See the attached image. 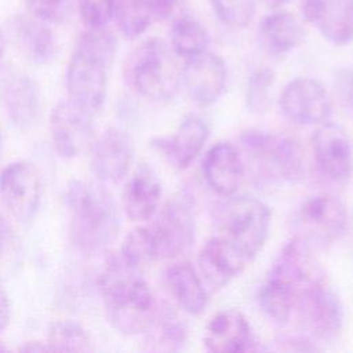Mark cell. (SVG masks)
I'll list each match as a JSON object with an SVG mask.
<instances>
[{
    "instance_id": "cell-1",
    "label": "cell",
    "mask_w": 353,
    "mask_h": 353,
    "mask_svg": "<svg viewBox=\"0 0 353 353\" xmlns=\"http://www.w3.org/2000/svg\"><path fill=\"white\" fill-rule=\"evenodd\" d=\"M99 290L110 324L127 335L145 334L154 321L159 303L141 270L113 258L99 279Z\"/></svg>"
},
{
    "instance_id": "cell-2",
    "label": "cell",
    "mask_w": 353,
    "mask_h": 353,
    "mask_svg": "<svg viewBox=\"0 0 353 353\" xmlns=\"http://www.w3.org/2000/svg\"><path fill=\"white\" fill-rule=\"evenodd\" d=\"M65 201L70 211L69 239L83 252L95 254L110 245L120 230L117 203L99 183L73 181Z\"/></svg>"
},
{
    "instance_id": "cell-3",
    "label": "cell",
    "mask_w": 353,
    "mask_h": 353,
    "mask_svg": "<svg viewBox=\"0 0 353 353\" xmlns=\"http://www.w3.org/2000/svg\"><path fill=\"white\" fill-rule=\"evenodd\" d=\"M116 48V37L106 28L87 29L80 36L66 70V87L72 101L91 112L102 106Z\"/></svg>"
},
{
    "instance_id": "cell-4",
    "label": "cell",
    "mask_w": 353,
    "mask_h": 353,
    "mask_svg": "<svg viewBox=\"0 0 353 353\" xmlns=\"http://www.w3.org/2000/svg\"><path fill=\"white\" fill-rule=\"evenodd\" d=\"M239 139L241 156L248 160L258 181L298 183L305 178V156L295 138L250 128Z\"/></svg>"
},
{
    "instance_id": "cell-5",
    "label": "cell",
    "mask_w": 353,
    "mask_h": 353,
    "mask_svg": "<svg viewBox=\"0 0 353 353\" xmlns=\"http://www.w3.org/2000/svg\"><path fill=\"white\" fill-rule=\"evenodd\" d=\"M218 236L229 241L247 259H254L263 248L270 229V210L252 196H226L216 204Z\"/></svg>"
},
{
    "instance_id": "cell-6",
    "label": "cell",
    "mask_w": 353,
    "mask_h": 353,
    "mask_svg": "<svg viewBox=\"0 0 353 353\" xmlns=\"http://www.w3.org/2000/svg\"><path fill=\"white\" fill-rule=\"evenodd\" d=\"M125 77L130 85L142 97L167 102L172 99L182 83L174 51L161 40L149 39L138 46L125 63Z\"/></svg>"
},
{
    "instance_id": "cell-7",
    "label": "cell",
    "mask_w": 353,
    "mask_h": 353,
    "mask_svg": "<svg viewBox=\"0 0 353 353\" xmlns=\"http://www.w3.org/2000/svg\"><path fill=\"white\" fill-rule=\"evenodd\" d=\"M295 237L317 247L339 240L347 229V210L343 201L331 193L307 196L292 216Z\"/></svg>"
},
{
    "instance_id": "cell-8",
    "label": "cell",
    "mask_w": 353,
    "mask_h": 353,
    "mask_svg": "<svg viewBox=\"0 0 353 353\" xmlns=\"http://www.w3.org/2000/svg\"><path fill=\"white\" fill-rule=\"evenodd\" d=\"M302 330L316 341L331 342L343 328V306L325 280L303 288L295 302Z\"/></svg>"
},
{
    "instance_id": "cell-9",
    "label": "cell",
    "mask_w": 353,
    "mask_h": 353,
    "mask_svg": "<svg viewBox=\"0 0 353 353\" xmlns=\"http://www.w3.org/2000/svg\"><path fill=\"white\" fill-rule=\"evenodd\" d=\"M159 256L176 258L188 254L196 240V218L192 194L185 189L175 193L160 210L152 228Z\"/></svg>"
},
{
    "instance_id": "cell-10",
    "label": "cell",
    "mask_w": 353,
    "mask_h": 353,
    "mask_svg": "<svg viewBox=\"0 0 353 353\" xmlns=\"http://www.w3.org/2000/svg\"><path fill=\"white\" fill-rule=\"evenodd\" d=\"M279 105L284 117L298 125H320L332 110L327 90L312 77L291 80L281 91Z\"/></svg>"
},
{
    "instance_id": "cell-11",
    "label": "cell",
    "mask_w": 353,
    "mask_h": 353,
    "mask_svg": "<svg viewBox=\"0 0 353 353\" xmlns=\"http://www.w3.org/2000/svg\"><path fill=\"white\" fill-rule=\"evenodd\" d=\"M91 110L70 98L61 101L50 114V131L55 150L66 159L83 153L94 139Z\"/></svg>"
},
{
    "instance_id": "cell-12",
    "label": "cell",
    "mask_w": 353,
    "mask_h": 353,
    "mask_svg": "<svg viewBox=\"0 0 353 353\" xmlns=\"http://www.w3.org/2000/svg\"><path fill=\"white\" fill-rule=\"evenodd\" d=\"M41 193V176L33 164L15 161L0 172V199L17 219L26 222L34 216Z\"/></svg>"
},
{
    "instance_id": "cell-13",
    "label": "cell",
    "mask_w": 353,
    "mask_h": 353,
    "mask_svg": "<svg viewBox=\"0 0 353 353\" xmlns=\"http://www.w3.org/2000/svg\"><path fill=\"white\" fill-rule=\"evenodd\" d=\"M314 161L324 176L345 183L353 174V143L338 124L323 123L312 135Z\"/></svg>"
},
{
    "instance_id": "cell-14",
    "label": "cell",
    "mask_w": 353,
    "mask_h": 353,
    "mask_svg": "<svg viewBox=\"0 0 353 353\" xmlns=\"http://www.w3.org/2000/svg\"><path fill=\"white\" fill-rule=\"evenodd\" d=\"M228 69L223 59L208 50L186 59L182 68V84L188 95L199 105L215 103L225 92Z\"/></svg>"
},
{
    "instance_id": "cell-15",
    "label": "cell",
    "mask_w": 353,
    "mask_h": 353,
    "mask_svg": "<svg viewBox=\"0 0 353 353\" xmlns=\"http://www.w3.org/2000/svg\"><path fill=\"white\" fill-rule=\"evenodd\" d=\"M132 160L134 142L124 130L110 127L92 145L91 170L102 182H120L128 174Z\"/></svg>"
},
{
    "instance_id": "cell-16",
    "label": "cell",
    "mask_w": 353,
    "mask_h": 353,
    "mask_svg": "<svg viewBox=\"0 0 353 353\" xmlns=\"http://www.w3.org/2000/svg\"><path fill=\"white\" fill-rule=\"evenodd\" d=\"M204 345L214 353H244L258 349L247 317L237 309L218 312L207 324Z\"/></svg>"
},
{
    "instance_id": "cell-17",
    "label": "cell",
    "mask_w": 353,
    "mask_h": 353,
    "mask_svg": "<svg viewBox=\"0 0 353 353\" xmlns=\"http://www.w3.org/2000/svg\"><path fill=\"white\" fill-rule=\"evenodd\" d=\"M269 274L287 281L298 294L303 288L325 280V273L313 254V247L298 237L283 247Z\"/></svg>"
},
{
    "instance_id": "cell-18",
    "label": "cell",
    "mask_w": 353,
    "mask_h": 353,
    "mask_svg": "<svg viewBox=\"0 0 353 353\" xmlns=\"http://www.w3.org/2000/svg\"><path fill=\"white\" fill-rule=\"evenodd\" d=\"M303 18L335 44L353 41V0H301Z\"/></svg>"
},
{
    "instance_id": "cell-19",
    "label": "cell",
    "mask_w": 353,
    "mask_h": 353,
    "mask_svg": "<svg viewBox=\"0 0 353 353\" xmlns=\"http://www.w3.org/2000/svg\"><path fill=\"white\" fill-rule=\"evenodd\" d=\"M208 137L210 128L207 123L201 117L190 114L181 121L172 135L154 138L152 146L160 152L171 165L183 170L201 153Z\"/></svg>"
},
{
    "instance_id": "cell-20",
    "label": "cell",
    "mask_w": 353,
    "mask_h": 353,
    "mask_svg": "<svg viewBox=\"0 0 353 353\" xmlns=\"http://www.w3.org/2000/svg\"><path fill=\"white\" fill-rule=\"evenodd\" d=\"M201 171L207 185L215 193L222 197L232 196L237 192L244 178V159L233 143L221 141L207 150L203 157Z\"/></svg>"
},
{
    "instance_id": "cell-21",
    "label": "cell",
    "mask_w": 353,
    "mask_h": 353,
    "mask_svg": "<svg viewBox=\"0 0 353 353\" xmlns=\"http://www.w3.org/2000/svg\"><path fill=\"white\" fill-rule=\"evenodd\" d=\"M247 259L229 241L214 236L200 250L197 263L203 280L212 288H222L237 277Z\"/></svg>"
},
{
    "instance_id": "cell-22",
    "label": "cell",
    "mask_w": 353,
    "mask_h": 353,
    "mask_svg": "<svg viewBox=\"0 0 353 353\" xmlns=\"http://www.w3.org/2000/svg\"><path fill=\"white\" fill-rule=\"evenodd\" d=\"M161 199V183L156 172L146 164H141L128 178L124 193L123 207L131 221L141 222L152 218Z\"/></svg>"
},
{
    "instance_id": "cell-23",
    "label": "cell",
    "mask_w": 353,
    "mask_h": 353,
    "mask_svg": "<svg viewBox=\"0 0 353 353\" xmlns=\"http://www.w3.org/2000/svg\"><path fill=\"white\" fill-rule=\"evenodd\" d=\"M10 32L21 52L30 62L46 65L55 57V37L44 21L30 14L15 15L10 21Z\"/></svg>"
},
{
    "instance_id": "cell-24",
    "label": "cell",
    "mask_w": 353,
    "mask_h": 353,
    "mask_svg": "<svg viewBox=\"0 0 353 353\" xmlns=\"http://www.w3.org/2000/svg\"><path fill=\"white\" fill-rule=\"evenodd\" d=\"M1 102L10 120L19 128H29L40 112V91L26 74L7 77L1 87Z\"/></svg>"
},
{
    "instance_id": "cell-25",
    "label": "cell",
    "mask_w": 353,
    "mask_h": 353,
    "mask_svg": "<svg viewBox=\"0 0 353 353\" xmlns=\"http://www.w3.org/2000/svg\"><path fill=\"white\" fill-rule=\"evenodd\" d=\"M165 285L178 306L192 314H201L208 305V294L203 279L189 262H176L164 272Z\"/></svg>"
},
{
    "instance_id": "cell-26",
    "label": "cell",
    "mask_w": 353,
    "mask_h": 353,
    "mask_svg": "<svg viewBox=\"0 0 353 353\" xmlns=\"http://www.w3.org/2000/svg\"><path fill=\"white\" fill-rule=\"evenodd\" d=\"M178 0H117L114 18L123 36L139 37L156 19L168 18Z\"/></svg>"
},
{
    "instance_id": "cell-27",
    "label": "cell",
    "mask_w": 353,
    "mask_h": 353,
    "mask_svg": "<svg viewBox=\"0 0 353 353\" xmlns=\"http://www.w3.org/2000/svg\"><path fill=\"white\" fill-rule=\"evenodd\" d=\"M258 36L269 54L285 55L303 43L305 29L292 14L273 11L261 19Z\"/></svg>"
},
{
    "instance_id": "cell-28",
    "label": "cell",
    "mask_w": 353,
    "mask_h": 353,
    "mask_svg": "<svg viewBox=\"0 0 353 353\" xmlns=\"http://www.w3.org/2000/svg\"><path fill=\"white\" fill-rule=\"evenodd\" d=\"M145 334L149 350L178 352L186 343L188 324L174 306L161 303L153 324Z\"/></svg>"
},
{
    "instance_id": "cell-29",
    "label": "cell",
    "mask_w": 353,
    "mask_h": 353,
    "mask_svg": "<svg viewBox=\"0 0 353 353\" xmlns=\"http://www.w3.org/2000/svg\"><path fill=\"white\" fill-rule=\"evenodd\" d=\"M298 292L287 281L268 274L259 290V305L263 313L277 324H285L295 309Z\"/></svg>"
},
{
    "instance_id": "cell-30",
    "label": "cell",
    "mask_w": 353,
    "mask_h": 353,
    "mask_svg": "<svg viewBox=\"0 0 353 353\" xmlns=\"http://www.w3.org/2000/svg\"><path fill=\"white\" fill-rule=\"evenodd\" d=\"M171 48L185 59L208 50L210 33L193 17L182 15L171 26Z\"/></svg>"
},
{
    "instance_id": "cell-31",
    "label": "cell",
    "mask_w": 353,
    "mask_h": 353,
    "mask_svg": "<svg viewBox=\"0 0 353 353\" xmlns=\"http://www.w3.org/2000/svg\"><path fill=\"white\" fill-rule=\"evenodd\" d=\"M120 258L131 268L142 272L145 266L159 258L157 241L152 228L138 226L132 229L121 244Z\"/></svg>"
},
{
    "instance_id": "cell-32",
    "label": "cell",
    "mask_w": 353,
    "mask_h": 353,
    "mask_svg": "<svg viewBox=\"0 0 353 353\" xmlns=\"http://www.w3.org/2000/svg\"><path fill=\"white\" fill-rule=\"evenodd\" d=\"M47 345L50 350L57 352H87L91 349V339L81 324L61 320L50 327Z\"/></svg>"
},
{
    "instance_id": "cell-33",
    "label": "cell",
    "mask_w": 353,
    "mask_h": 353,
    "mask_svg": "<svg viewBox=\"0 0 353 353\" xmlns=\"http://www.w3.org/2000/svg\"><path fill=\"white\" fill-rule=\"evenodd\" d=\"M276 74L270 68L256 69L247 81L245 106L248 112L259 114L268 110L270 105V91L273 88Z\"/></svg>"
},
{
    "instance_id": "cell-34",
    "label": "cell",
    "mask_w": 353,
    "mask_h": 353,
    "mask_svg": "<svg viewBox=\"0 0 353 353\" xmlns=\"http://www.w3.org/2000/svg\"><path fill=\"white\" fill-rule=\"evenodd\" d=\"M216 18L226 26L241 29L255 17V0H208Z\"/></svg>"
},
{
    "instance_id": "cell-35",
    "label": "cell",
    "mask_w": 353,
    "mask_h": 353,
    "mask_svg": "<svg viewBox=\"0 0 353 353\" xmlns=\"http://www.w3.org/2000/svg\"><path fill=\"white\" fill-rule=\"evenodd\" d=\"M117 0H79L81 21L87 29L106 28L114 18Z\"/></svg>"
},
{
    "instance_id": "cell-36",
    "label": "cell",
    "mask_w": 353,
    "mask_h": 353,
    "mask_svg": "<svg viewBox=\"0 0 353 353\" xmlns=\"http://www.w3.org/2000/svg\"><path fill=\"white\" fill-rule=\"evenodd\" d=\"M30 15L50 23L66 21L72 11V0H23Z\"/></svg>"
},
{
    "instance_id": "cell-37",
    "label": "cell",
    "mask_w": 353,
    "mask_h": 353,
    "mask_svg": "<svg viewBox=\"0 0 353 353\" xmlns=\"http://www.w3.org/2000/svg\"><path fill=\"white\" fill-rule=\"evenodd\" d=\"M334 91L342 109L353 114V69L341 68L335 72Z\"/></svg>"
},
{
    "instance_id": "cell-38",
    "label": "cell",
    "mask_w": 353,
    "mask_h": 353,
    "mask_svg": "<svg viewBox=\"0 0 353 353\" xmlns=\"http://www.w3.org/2000/svg\"><path fill=\"white\" fill-rule=\"evenodd\" d=\"M276 343L280 345V349L283 350H316L317 346L312 345L310 341L303 339V338H298V336H281Z\"/></svg>"
},
{
    "instance_id": "cell-39",
    "label": "cell",
    "mask_w": 353,
    "mask_h": 353,
    "mask_svg": "<svg viewBox=\"0 0 353 353\" xmlns=\"http://www.w3.org/2000/svg\"><path fill=\"white\" fill-rule=\"evenodd\" d=\"M10 314H11L10 301H8V296H7L6 291L0 285V331H3L8 325Z\"/></svg>"
},
{
    "instance_id": "cell-40",
    "label": "cell",
    "mask_w": 353,
    "mask_h": 353,
    "mask_svg": "<svg viewBox=\"0 0 353 353\" xmlns=\"http://www.w3.org/2000/svg\"><path fill=\"white\" fill-rule=\"evenodd\" d=\"M11 239V225L7 218L0 212V255L4 252L7 244Z\"/></svg>"
},
{
    "instance_id": "cell-41",
    "label": "cell",
    "mask_w": 353,
    "mask_h": 353,
    "mask_svg": "<svg viewBox=\"0 0 353 353\" xmlns=\"http://www.w3.org/2000/svg\"><path fill=\"white\" fill-rule=\"evenodd\" d=\"M21 350H23V352H44V350H50V347H48V345L40 343L37 341H30V342H26V345L21 346Z\"/></svg>"
},
{
    "instance_id": "cell-42",
    "label": "cell",
    "mask_w": 353,
    "mask_h": 353,
    "mask_svg": "<svg viewBox=\"0 0 353 353\" xmlns=\"http://www.w3.org/2000/svg\"><path fill=\"white\" fill-rule=\"evenodd\" d=\"M291 0H262V3L268 7V8H279L281 6H285L287 3H290Z\"/></svg>"
},
{
    "instance_id": "cell-43",
    "label": "cell",
    "mask_w": 353,
    "mask_h": 353,
    "mask_svg": "<svg viewBox=\"0 0 353 353\" xmlns=\"http://www.w3.org/2000/svg\"><path fill=\"white\" fill-rule=\"evenodd\" d=\"M4 48H6V37H4V34H3V32L0 29V61H1L3 55H4Z\"/></svg>"
},
{
    "instance_id": "cell-44",
    "label": "cell",
    "mask_w": 353,
    "mask_h": 353,
    "mask_svg": "<svg viewBox=\"0 0 353 353\" xmlns=\"http://www.w3.org/2000/svg\"><path fill=\"white\" fill-rule=\"evenodd\" d=\"M7 347L6 346H3V345H0V350H6Z\"/></svg>"
},
{
    "instance_id": "cell-45",
    "label": "cell",
    "mask_w": 353,
    "mask_h": 353,
    "mask_svg": "<svg viewBox=\"0 0 353 353\" xmlns=\"http://www.w3.org/2000/svg\"><path fill=\"white\" fill-rule=\"evenodd\" d=\"M0 149H1V132H0Z\"/></svg>"
}]
</instances>
